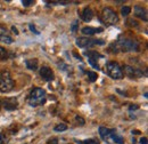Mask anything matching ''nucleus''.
<instances>
[{
	"mask_svg": "<svg viewBox=\"0 0 148 144\" xmlns=\"http://www.w3.org/2000/svg\"><path fill=\"white\" fill-rule=\"evenodd\" d=\"M76 143H80V144H99V141L97 140H84V141H76Z\"/></svg>",
	"mask_w": 148,
	"mask_h": 144,
	"instance_id": "19",
	"label": "nucleus"
},
{
	"mask_svg": "<svg viewBox=\"0 0 148 144\" xmlns=\"http://www.w3.org/2000/svg\"><path fill=\"white\" fill-rule=\"evenodd\" d=\"M0 109H1V101H0Z\"/></svg>",
	"mask_w": 148,
	"mask_h": 144,
	"instance_id": "34",
	"label": "nucleus"
},
{
	"mask_svg": "<svg viewBox=\"0 0 148 144\" xmlns=\"http://www.w3.org/2000/svg\"><path fill=\"white\" fill-rule=\"evenodd\" d=\"M132 134H136L137 135V134H140V132L139 130H132Z\"/></svg>",
	"mask_w": 148,
	"mask_h": 144,
	"instance_id": "33",
	"label": "nucleus"
},
{
	"mask_svg": "<svg viewBox=\"0 0 148 144\" xmlns=\"http://www.w3.org/2000/svg\"><path fill=\"white\" fill-rule=\"evenodd\" d=\"M112 129H108L106 127H99V135L104 141H108L110 140V135H111Z\"/></svg>",
	"mask_w": 148,
	"mask_h": 144,
	"instance_id": "14",
	"label": "nucleus"
},
{
	"mask_svg": "<svg viewBox=\"0 0 148 144\" xmlns=\"http://www.w3.org/2000/svg\"><path fill=\"white\" fill-rule=\"evenodd\" d=\"M1 105L6 109L7 111H13V110L17 109V107H18V101L15 97H8V98H5L1 102Z\"/></svg>",
	"mask_w": 148,
	"mask_h": 144,
	"instance_id": "8",
	"label": "nucleus"
},
{
	"mask_svg": "<svg viewBox=\"0 0 148 144\" xmlns=\"http://www.w3.org/2000/svg\"><path fill=\"white\" fill-rule=\"evenodd\" d=\"M134 15L140 19H143L144 22H147V10L145 8H143L141 6H136L134 7Z\"/></svg>",
	"mask_w": 148,
	"mask_h": 144,
	"instance_id": "10",
	"label": "nucleus"
},
{
	"mask_svg": "<svg viewBox=\"0 0 148 144\" xmlns=\"http://www.w3.org/2000/svg\"><path fill=\"white\" fill-rule=\"evenodd\" d=\"M110 138H111L113 142H115V143H117V144H123V143H124V142H123V138H122V136L117 135L115 129H112L111 135H110Z\"/></svg>",
	"mask_w": 148,
	"mask_h": 144,
	"instance_id": "15",
	"label": "nucleus"
},
{
	"mask_svg": "<svg viewBox=\"0 0 148 144\" xmlns=\"http://www.w3.org/2000/svg\"><path fill=\"white\" fill-rule=\"evenodd\" d=\"M25 65H26V68H27L29 70L36 71L38 69L39 63H38L37 58H30V60H26V61H25Z\"/></svg>",
	"mask_w": 148,
	"mask_h": 144,
	"instance_id": "13",
	"label": "nucleus"
},
{
	"mask_svg": "<svg viewBox=\"0 0 148 144\" xmlns=\"http://www.w3.org/2000/svg\"><path fill=\"white\" fill-rule=\"evenodd\" d=\"M122 72H123V74H125L127 77H129L131 79H139L145 75V73L140 69H137V68H133L130 65H123Z\"/></svg>",
	"mask_w": 148,
	"mask_h": 144,
	"instance_id": "7",
	"label": "nucleus"
},
{
	"mask_svg": "<svg viewBox=\"0 0 148 144\" xmlns=\"http://www.w3.org/2000/svg\"><path fill=\"white\" fill-rule=\"evenodd\" d=\"M84 55L88 56V58L93 60V61H98V58H103L104 56L101 54H99L98 52H95V51H89V52H84Z\"/></svg>",
	"mask_w": 148,
	"mask_h": 144,
	"instance_id": "16",
	"label": "nucleus"
},
{
	"mask_svg": "<svg viewBox=\"0 0 148 144\" xmlns=\"http://www.w3.org/2000/svg\"><path fill=\"white\" fill-rule=\"evenodd\" d=\"M54 129H55V132H64V130L67 129V126H66L65 124H59V125H57Z\"/></svg>",
	"mask_w": 148,
	"mask_h": 144,
	"instance_id": "22",
	"label": "nucleus"
},
{
	"mask_svg": "<svg viewBox=\"0 0 148 144\" xmlns=\"http://www.w3.org/2000/svg\"><path fill=\"white\" fill-rule=\"evenodd\" d=\"M22 3H23V6L29 7V6L33 5V3H34V1H33V0H23V1H22Z\"/></svg>",
	"mask_w": 148,
	"mask_h": 144,
	"instance_id": "24",
	"label": "nucleus"
},
{
	"mask_svg": "<svg viewBox=\"0 0 148 144\" xmlns=\"http://www.w3.org/2000/svg\"><path fill=\"white\" fill-rule=\"evenodd\" d=\"M29 28H30V30H31L33 33H36V35H39V33H40L37 29H36V26H34L33 24H30V25H29Z\"/></svg>",
	"mask_w": 148,
	"mask_h": 144,
	"instance_id": "28",
	"label": "nucleus"
},
{
	"mask_svg": "<svg viewBox=\"0 0 148 144\" xmlns=\"http://www.w3.org/2000/svg\"><path fill=\"white\" fill-rule=\"evenodd\" d=\"M137 109H139V107H138V105H133V104H132V105H130L129 110H130V111H132V110H137Z\"/></svg>",
	"mask_w": 148,
	"mask_h": 144,
	"instance_id": "31",
	"label": "nucleus"
},
{
	"mask_svg": "<svg viewBox=\"0 0 148 144\" xmlns=\"http://www.w3.org/2000/svg\"><path fill=\"white\" fill-rule=\"evenodd\" d=\"M8 57V53H7V51L3 48V47H1L0 46V60H6Z\"/></svg>",
	"mask_w": 148,
	"mask_h": 144,
	"instance_id": "21",
	"label": "nucleus"
},
{
	"mask_svg": "<svg viewBox=\"0 0 148 144\" xmlns=\"http://www.w3.org/2000/svg\"><path fill=\"white\" fill-rule=\"evenodd\" d=\"M77 28H79V22H77V21H74L72 26H71V31H72L73 33H75V32L77 31Z\"/></svg>",
	"mask_w": 148,
	"mask_h": 144,
	"instance_id": "23",
	"label": "nucleus"
},
{
	"mask_svg": "<svg viewBox=\"0 0 148 144\" xmlns=\"http://www.w3.org/2000/svg\"><path fill=\"white\" fill-rule=\"evenodd\" d=\"M101 21L107 24V25H116L120 21L119 15L116 14L115 10H113L110 7H105L103 10H101Z\"/></svg>",
	"mask_w": 148,
	"mask_h": 144,
	"instance_id": "4",
	"label": "nucleus"
},
{
	"mask_svg": "<svg viewBox=\"0 0 148 144\" xmlns=\"http://www.w3.org/2000/svg\"><path fill=\"white\" fill-rule=\"evenodd\" d=\"M83 35H88V36H93L95 33H100L103 32V28H91V26H84L82 30Z\"/></svg>",
	"mask_w": 148,
	"mask_h": 144,
	"instance_id": "11",
	"label": "nucleus"
},
{
	"mask_svg": "<svg viewBox=\"0 0 148 144\" xmlns=\"http://www.w3.org/2000/svg\"><path fill=\"white\" fill-rule=\"evenodd\" d=\"M75 119H76V121H77V123H80V126H84V124H86V120H84L82 117H79V116H76V117H75Z\"/></svg>",
	"mask_w": 148,
	"mask_h": 144,
	"instance_id": "25",
	"label": "nucleus"
},
{
	"mask_svg": "<svg viewBox=\"0 0 148 144\" xmlns=\"http://www.w3.org/2000/svg\"><path fill=\"white\" fill-rule=\"evenodd\" d=\"M0 41L7 44V45H10L13 42V38L9 36H6V35H0Z\"/></svg>",
	"mask_w": 148,
	"mask_h": 144,
	"instance_id": "17",
	"label": "nucleus"
},
{
	"mask_svg": "<svg viewBox=\"0 0 148 144\" xmlns=\"http://www.w3.org/2000/svg\"><path fill=\"white\" fill-rule=\"evenodd\" d=\"M87 74H88V77H89V80L90 81H96L97 80V78H98V74L96 73V72H92V71H89L87 72Z\"/></svg>",
	"mask_w": 148,
	"mask_h": 144,
	"instance_id": "20",
	"label": "nucleus"
},
{
	"mask_svg": "<svg viewBox=\"0 0 148 144\" xmlns=\"http://www.w3.org/2000/svg\"><path fill=\"white\" fill-rule=\"evenodd\" d=\"M88 61H89V63L92 65L95 69H99V65H98V61H93V60H90V58H88Z\"/></svg>",
	"mask_w": 148,
	"mask_h": 144,
	"instance_id": "26",
	"label": "nucleus"
},
{
	"mask_svg": "<svg viewBox=\"0 0 148 144\" xmlns=\"http://www.w3.org/2000/svg\"><path fill=\"white\" fill-rule=\"evenodd\" d=\"M46 100H47L46 91L42 89V88H34V89L31 90V93L29 95L27 103L31 107H39V105L45 104L46 103Z\"/></svg>",
	"mask_w": 148,
	"mask_h": 144,
	"instance_id": "2",
	"label": "nucleus"
},
{
	"mask_svg": "<svg viewBox=\"0 0 148 144\" xmlns=\"http://www.w3.org/2000/svg\"><path fill=\"white\" fill-rule=\"evenodd\" d=\"M76 46L80 48H87V47H92L96 45H105V41L101 39H91V38H87V37H80L76 39L75 41Z\"/></svg>",
	"mask_w": 148,
	"mask_h": 144,
	"instance_id": "6",
	"label": "nucleus"
},
{
	"mask_svg": "<svg viewBox=\"0 0 148 144\" xmlns=\"http://www.w3.org/2000/svg\"><path fill=\"white\" fill-rule=\"evenodd\" d=\"M40 77L46 81H53L54 80V72L49 66H42L40 69Z\"/></svg>",
	"mask_w": 148,
	"mask_h": 144,
	"instance_id": "9",
	"label": "nucleus"
},
{
	"mask_svg": "<svg viewBox=\"0 0 148 144\" xmlns=\"http://www.w3.org/2000/svg\"><path fill=\"white\" fill-rule=\"evenodd\" d=\"M58 65H59V68H62V70H63V71L69 70V66H67L66 64H64V62H59V63H58Z\"/></svg>",
	"mask_w": 148,
	"mask_h": 144,
	"instance_id": "27",
	"label": "nucleus"
},
{
	"mask_svg": "<svg viewBox=\"0 0 148 144\" xmlns=\"http://www.w3.org/2000/svg\"><path fill=\"white\" fill-rule=\"evenodd\" d=\"M140 144H147V138L146 137H141L140 138Z\"/></svg>",
	"mask_w": 148,
	"mask_h": 144,
	"instance_id": "30",
	"label": "nucleus"
},
{
	"mask_svg": "<svg viewBox=\"0 0 148 144\" xmlns=\"http://www.w3.org/2000/svg\"><path fill=\"white\" fill-rule=\"evenodd\" d=\"M12 30H13V32H14V33H15L16 36H17V35H18V33H19L18 31H17V29H16L15 26H13V28H12Z\"/></svg>",
	"mask_w": 148,
	"mask_h": 144,
	"instance_id": "32",
	"label": "nucleus"
},
{
	"mask_svg": "<svg viewBox=\"0 0 148 144\" xmlns=\"http://www.w3.org/2000/svg\"><path fill=\"white\" fill-rule=\"evenodd\" d=\"M14 88V80L8 71L0 72V91L9 93Z\"/></svg>",
	"mask_w": 148,
	"mask_h": 144,
	"instance_id": "3",
	"label": "nucleus"
},
{
	"mask_svg": "<svg viewBox=\"0 0 148 144\" xmlns=\"http://www.w3.org/2000/svg\"><path fill=\"white\" fill-rule=\"evenodd\" d=\"M81 17H82V19H83L84 22H90V21L93 18L92 9H91V8H89V7H86V8L83 9L82 14H81Z\"/></svg>",
	"mask_w": 148,
	"mask_h": 144,
	"instance_id": "12",
	"label": "nucleus"
},
{
	"mask_svg": "<svg viewBox=\"0 0 148 144\" xmlns=\"http://www.w3.org/2000/svg\"><path fill=\"white\" fill-rule=\"evenodd\" d=\"M105 68H106L107 74L111 78L115 79V80H120V79H122L124 77V74L122 72V68L116 62H108Z\"/></svg>",
	"mask_w": 148,
	"mask_h": 144,
	"instance_id": "5",
	"label": "nucleus"
},
{
	"mask_svg": "<svg viewBox=\"0 0 148 144\" xmlns=\"http://www.w3.org/2000/svg\"><path fill=\"white\" fill-rule=\"evenodd\" d=\"M130 13H131V7H129V6H124V7L121 8V14H122V16H128Z\"/></svg>",
	"mask_w": 148,
	"mask_h": 144,
	"instance_id": "18",
	"label": "nucleus"
},
{
	"mask_svg": "<svg viewBox=\"0 0 148 144\" xmlns=\"http://www.w3.org/2000/svg\"><path fill=\"white\" fill-rule=\"evenodd\" d=\"M47 144H58V140H57V138H51V140L48 141Z\"/></svg>",
	"mask_w": 148,
	"mask_h": 144,
	"instance_id": "29",
	"label": "nucleus"
},
{
	"mask_svg": "<svg viewBox=\"0 0 148 144\" xmlns=\"http://www.w3.org/2000/svg\"><path fill=\"white\" fill-rule=\"evenodd\" d=\"M111 48H115L114 53H116L119 51H121V52H139L140 46L133 39H130L127 37H121L117 41L112 44Z\"/></svg>",
	"mask_w": 148,
	"mask_h": 144,
	"instance_id": "1",
	"label": "nucleus"
}]
</instances>
